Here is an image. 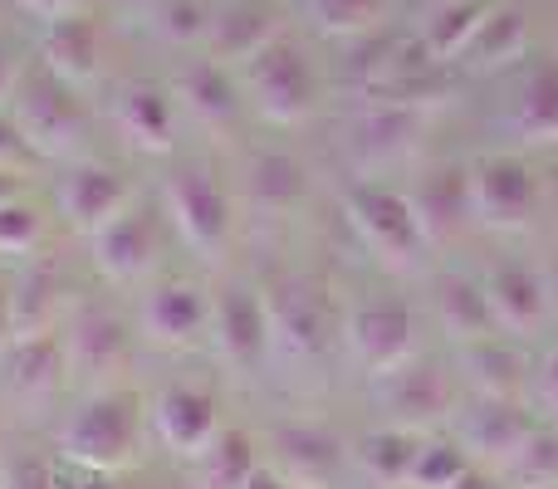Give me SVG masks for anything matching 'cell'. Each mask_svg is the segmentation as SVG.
Here are the masks:
<instances>
[{
	"instance_id": "1",
	"label": "cell",
	"mask_w": 558,
	"mask_h": 489,
	"mask_svg": "<svg viewBox=\"0 0 558 489\" xmlns=\"http://www.w3.org/2000/svg\"><path fill=\"white\" fill-rule=\"evenodd\" d=\"M137 436H143V412L128 392L88 396L59 431V451L74 470L113 475L137 461Z\"/></svg>"
},
{
	"instance_id": "2",
	"label": "cell",
	"mask_w": 558,
	"mask_h": 489,
	"mask_svg": "<svg viewBox=\"0 0 558 489\" xmlns=\"http://www.w3.org/2000/svg\"><path fill=\"white\" fill-rule=\"evenodd\" d=\"M343 216L357 231V241L373 249L387 269H412L416 255L426 249L422 225H416L412 196L392 192L383 182H353L343 192Z\"/></svg>"
},
{
	"instance_id": "3",
	"label": "cell",
	"mask_w": 558,
	"mask_h": 489,
	"mask_svg": "<svg viewBox=\"0 0 558 489\" xmlns=\"http://www.w3.org/2000/svg\"><path fill=\"white\" fill-rule=\"evenodd\" d=\"M245 84H251V98H255V108H260V118L275 127L308 123L318 108L314 64H308V54L289 35H279L260 59L245 64Z\"/></svg>"
},
{
	"instance_id": "4",
	"label": "cell",
	"mask_w": 558,
	"mask_h": 489,
	"mask_svg": "<svg viewBox=\"0 0 558 489\" xmlns=\"http://www.w3.org/2000/svg\"><path fill=\"white\" fill-rule=\"evenodd\" d=\"M15 127L35 157H74L88 137L84 103L74 98V88L49 78L45 69H39V74H25V84H20Z\"/></svg>"
},
{
	"instance_id": "5",
	"label": "cell",
	"mask_w": 558,
	"mask_h": 489,
	"mask_svg": "<svg viewBox=\"0 0 558 489\" xmlns=\"http://www.w3.org/2000/svg\"><path fill=\"white\" fill-rule=\"evenodd\" d=\"M348 353L363 367L373 382L402 372L407 363H416V318L407 304H392V298H377V304H357L343 323Z\"/></svg>"
},
{
	"instance_id": "6",
	"label": "cell",
	"mask_w": 558,
	"mask_h": 489,
	"mask_svg": "<svg viewBox=\"0 0 558 489\" xmlns=\"http://www.w3.org/2000/svg\"><path fill=\"white\" fill-rule=\"evenodd\" d=\"M162 201L186 249H196L202 259L221 255L226 241H231V196L216 186L211 172H202V167L172 172L162 186Z\"/></svg>"
},
{
	"instance_id": "7",
	"label": "cell",
	"mask_w": 558,
	"mask_h": 489,
	"mask_svg": "<svg viewBox=\"0 0 558 489\" xmlns=\"http://www.w3.org/2000/svg\"><path fill=\"white\" fill-rule=\"evenodd\" d=\"M471 201L475 221L490 225V231H524L534 206H539V176L514 152L481 157L471 167Z\"/></svg>"
},
{
	"instance_id": "8",
	"label": "cell",
	"mask_w": 558,
	"mask_h": 489,
	"mask_svg": "<svg viewBox=\"0 0 558 489\" xmlns=\"http://www.w3.org/2000/svg\"><path fill=\"white\" fill-rule=\"evenodd\" d=\"M153 426L162 436V445L182 461H202L216 441H221V402H216L211 387L196 382H172L157 392L153 402Z\"/></svg>"
},
{
	"instance_id": "9",
	"label": "cell",
	"mask_w": 558,
	"mask_h": 489,
	"mask_svg": "<svg viewBox=\"0 0 558 489\" xmlns=\"http://www.w3.org/2000/svg\"><path fill=\"white\" fill-rule=\"evenodd\" d=\"M383 406H387V426L402 431H436L446 416H456V382L446 367L436 363H407L402 372L383 377Z\"/></svg>"
},
{
	"instance_id": "10",
	"label": "cell",
	"mask_w": 558,
	"mask_h": 489,
	"mask_svg": "<svg viewBox=\"0 0 558 489\" xmlns=\"http://www.w3.org/2000/svg\"><path fill=\"white\" fill-rule=\"evenodd\" d=\"M265 308H270V343L284 357H299V363H314V357L328 353V304L304 284V279H279L265 294Z\"/></svg>"
},
{
	"instance_id": "11",
	"label": "cell",
	"mask_w": 558,
	"mask_h": 489,
	"mask_svg": "<svg viewBox=\"0 0 558 489\" xmlns=\"http://www.w3.org/2000/svg\"><path fill=\"white\" fill-rule=\"evenodd\" d=\"M211 333H216L226 367L255 372L260 357L270 353V308H265L260 289H251V284L221 289V298L211 304Z\"/></svg>"
},
{
	"instance_id": "12",
	"label": "cell",
	"mask_w": 558,
	"mask_h": 489,
	"mask_svg": "<svg viewBox=\"0 0 558 489\" xmlns=\"http://www.w3.org/2000/svg\"><path fill=\"white\" fill-rule=\"evenodd\" d=\"M412 211L422 225L426 245H451L465 225L475 221V201H471V167L441 162L432 172H422L412 192Z\"/></svg>"
},
{
	"instance_id": "13",
	"label": "cell",
	"mask_w": 558,
	"mask_h": 489,
	"mask_svg": "<svg viewBox=\"0 0 558 489\" xmlns=\"http://www.w3.org/2000/svg\"><path fill=\"white\" fill-rule=\"evenodd\" d=\"M279 35H284V20H279L270 0H231V5L216 10L211 29H206V45H211V59L221 69H245Z\"/></svg>"
},
{
	"instance_id": "14",
	"label": "cell",
	"mask_w": 558,
	"mask_h": 489,
	"mask_svg": "<svg viewBox=\"0 0 558 489\" xmlns=\"http://www.w3.org/2000/svg\"><path fill=\"white\" fill-rule=\"evenodd\" d=\"M98 59H104V29L94 15L74 10L64 20H49L39 29V69L69 88H84L98 78Z\"/></svg>"
},
{
	"instance_id": "15",
	"label": "cell",
	"mask_w": 558,
	"mask_h": 489,
	"mask_svg": "<svg viewBox=\"0 0 558 489\" xmlns=\"http://www.w3.org/2000/svg\"><path fill=\"white\" fill-rule=\"evenodd\" d=\"M270 470L289 489H328L338 465H343V445L324 426H279L270 436Z\"/></svg>"
},
{
	"instance_id": "16",
	"label": "cell",
	"mask_w": 558,
	"mask_h": 489,
	"mask_svg": "<svg viewBox=\"0 0 558 489\" xmlns=\"http://www.w3.org/2000/svg\"><path fill=\"white\" fill-rule=\"evenodd\" d=\"M137 318H143L147 343L192 347L196 338L206 333V323H211V304H206V294L196 284H186V279H162V284L147 289Z\"/></svg>"
},
{
	"instance_id": "17",
	"label": "cell",
	"mask_w": 558,
	"mask_h": 489,
	"mask_svg": "<svg viewBox=\"0 0 558 489\" xmlns=\"http://www.w3.org/2000/svg\"><path fill=\"white\" fill-rule=\"evenodd\" d=\"M59 211L69 216V225L84 235H98L113 216L128 211V182L113 172V167L98 162H78L59 176Z\"/></svg>"
},
{
	"instance_id": "18",
	"label": "cell",
	"mask_w": 558,
	"mask_h": 489,
	"mask_svg": "<svg viewBox=\"0 0 558 489\" xmlns=\"http://www.w3.org/2000/svg\"><path fill=\"white\" fill-rule=\"evenodd\" d=\"M530 436H534V416L520 402H485L481 396V406L465 412L461 421V445L471 455H481L485 465H500V470H510L520 461Z\"/></svg>"
},
{
	"instance_id": "19",
	"label": "cell",
	"mask_w": 558,
	"mask_h": 489,
	"mask_svg": "<svg viewBox=\"0 0 558 489\" xmlns=\"http://www.w3.org/2000/svg\"><path fill=\"white\" fill-rule=\"evenodd\" d=\"M88 245H94L98 274L113 279V284H133V279H143V269L157 255V225L147 211H123L98 235H88Z\"/></svg>"
},
{
	"instance_id": "20",
	"label": "cell",
	"mask_w": 558,
	"mask_h": 489,
	"mask_svg": "<svg viewBox=\"0 0 558 489\" xmlns=\"http://www.w3.org/2000/svg\"><path fill=\"white\" fill-rule=\"evenodd\" d=\"M113 123L143 157H167L177 147V108L157 84H128L113 103Z\"/></svg>"
},
{
	"instance_id": "21",
	"label": "cell",
	"mask_w": 558,
	"mask_h": 489,
	"mask_svg": "<svg viewBox=\"0 0 558 489\" xmlns=\"http://www.w3.org/2000/svg\"><path fill=\"white\" fill-rule=\"evenodd\" d=\"M485 298H490L495 328H505V333H534L544 323V314H549V284H544V274H534L530 265H514V259L490 269Z\"/></svg>"
},
{
	"instance_id": "22",
	"label": "cell",
	"mask_w": 558,
	"mask_h": 489,
	"mask_svg": "<svg viewBox=\"0 0 558 489\" xmlns=\"http://www.w3.org/2000/svg\"><path fill=\"white\" fill-rule=\"evenodd\" d=\"M59 338H64V353H69V372H78V377L113 372V367L123 363V353H128L123 323H118L108 308H94V304L78 308Z\"/></svg>"
},
{
	"instance_id": "23",
	"label": "cell",
	"mask_w": 558,
	"mask_h": 489,
	"mask_svg": "<svg viewBox=\"0 0 558 489\" xmlns=\"http://www.w3.org/2000/svg\"><path fill=\"white\" fill-rule=\"evenodd\" d=\"M5 382L15 396L25 402H49V396L64 387L69 372V353L59 333H35V338H15V347L5 353Z\"/></svg>"
},
{
	"instance_id": "24",
	"label": "cell",
	"mask_w": 558,
	"mask_h": 489,
	"mask_svg": "<svg viewBox=\"0 0 558 489\" xmlns=\"http://www.w3.org/2000/svg\"><path fill=\"white\" fill-rule=\"evenodd\" d=\"M432 304H436V323L441 333L451 338L456 347H471L495 338V314H490V298H485V284L465 274H441L432 289Z\"/></svg>"
},
{
	"instance_id": "25",
	"label": "cell",
	"mask_w": 558,
	"mask_h": 489,
	"mask_svg": "<svg viewBox=\"0 0 558 489\" xmlns=\"http://www.w3.org/2000/svg\"><path fill=\"white\" fill-rule=\"evenodd\" d=\"M177 98H182L186 113L202 127H211V133H226V127H235V118H241L235 78H231V69H221L216 59H192V64L182 69V78H177Z\"/></svg>"
},
{
	"instance_id": "26",
	"label": "cell",
	"mask_w": 558,
	"mask_h": 489,
	"mask_svg": "<svg viewBox=\"0 0 558 489\" xmlns=\"http://www.w3.org/2000/svg\"><path fill=\"white\" fill-rule=\"evenodd\" d=\"M524 54H530V20H524V5L520 0H495V10L485 15V25L475 29L461 64L475 69V74H495V69L520 64Z\"/></svg>"
},
{
	"instance_id": "27",
	"label": "cell",
	"mask_w": 558,
	"mask_h": 489,
	"mask_svg": "<svg viewBox=\"0 0 558 489\" xmlns=\"http://www.w3.org/2000/svg\"><path fill=\"white\" fill-rule=\"evenodd\" d=\"M461 367L471 377V387L485 396V402H520V392L530 387V367L500 338H485V343L461 347Z\"/></svg>"
},
{
	"instance_id": "28",
	"label": "cell",
	"mask_w": 558,
	"mask_h": 489,
	"mask_svg": "<svg viewBox=\"0 0 558 489\" xmlns=\"http://www.w3.org/2000/svg\"><path fill=\"white\" fill-rule=\"evenodd\" d=\"M514 133L530 147L558 143V59H539L514 98Z\"/></svg>"
},
{
	"instance_id": "29",
	"label": "cell",
	"mask_w": 558,
	"mask_h": 489,
	"mask_svg": "<svg viewBox=\"0 0 558 489\" xmlns=\"http://www.w3.org/2000/svg\"><path fill=\"white\" fill-rule=\"evenodd\" d=\"M64 274L54 265H29L20 284L10 289V314H15V338L54 333V318L64 308Z\"/></svg>"
},
{
	"instance_id": "30",
	"label": "cell",
	"mask_w": 558,
	"mask_h": 489,
	"mask_svg": "<svg viewBox=\"0 0 558 489\" xmlns=\"http://www.w3.org/2000/svg\"><path fill=\"white\" fill-rule=\"evenodd\" d=\"M308 172L294 162L289 152H260L245 172V192H251V206L265 216H289L299 201H304Z\"/></svg>"
},
{
	"instance_id": "31",
	"label": "cell",
	"mask_w": 558,
	"mask_h": 489,
	"mask_svg": "<svg viewBox=\"0 0 558 489\" xmlns=\"http://www.w3.org/2000/svg\"><path fill=\"white\" fill-rule=\"evenodd\" d=\"M416 451H422V436L416 431H402V426H377V431H367L363 441L353 445V461H357V470H363L367 480L407 485L412 480Z\"/></svg>"
},
{
	"instance_id": "32",
	"label": "cell",
	"mask_w": 558,
	"mask_h": 489,
	"mask_svg": "<svg viewBox=\"0 0 558 489\" xmlns=\"http://www.w3.org/2000/svg\"><path fill=\"white\" fill-rule=\"evenodd\" d=\"M495 10V0H441L432 20L422 29V45L436 64H461V54L471 49L475 29L485 25V15Z\"/></svg>"
},
{
	"instance_id": "33",
	"label": "cell",
	"mask_w": 558,
	"mask_h": 489,
	"mask_svg": "<svg viewBox=\"0 0 558 489\" xmlns=\"http://www.w3.org/2000/svg\"><path fill=\"white\" fill-rule=\"evenodd\" d=\"M422 127V113L416 108H397V103H373L357 123V152L367 162H392L412 147V133Z\"/></svg>"
},
{
	"instance_id": "34",
	"label": "cell",
	"mask_w": 558,
	"mask_h": 489,
	"mask_svg": "<svg viewBox=\"0 0 558 489\" xmlns=\"http://www.w3.org/2000/svg\"><path fill=\"white\" fill-rule=\"evenodd\" d=\"M196 465H202V489H245L260 470V451L245 431H221V441Z\"/></svg>"
},
{
	"instance_id": "35",
	"label": "cell",
	"mask_w": 558,
	"mask_h": 489,
	"mask_svg": "<svg viewBox=\"0 0 558 489\" xmlns=\"http://www.w3.org/2000/svg\"><path fill=\"white\" fill-rule=\"evenodd\" d=\"M392 0H308V15H314L318 35L328 39H367L383 29Z\"/></svg>"
},
{
	"instance_id": "36",
	"label": "cell",
	"mask_w": 558,
	"mask_h": 489,
	"mask_svg": "<svg viewBox=\"0 0 558 489\" xmlns=\"http://www.w3.org/2000/svg\"><path fill=\"white\" fill-rule=\"evenodd\" d=\"M471 475V451L461 441H446V436H422V451H416L412 480L407 489H456Z\"/></svg>"
},
{
	"instance_id": "37",
	"label": "cell",
	"mask_w": 558,
	"mask_h": 489,
	"mask_svg": "<svg viewBox=\"0 0 558 489\" xmlns=\"http://www.w3.org/2000/svg\"><path fill=\"white\" fill-rule=\"evenodd\" d=\"M510 475L524 489H539V485H558V426H534L530 445L520 451V461L510 465Z\"/></svg>"
},
{
	"instance_id": "38",
	"label": "cell",
	"mask_w": 558,
	"mask_h": 489,
	"mask_svg": "<svg viewBox=\"0 0 558 489\" xmlns=\"http://www.w3.org/2000/svg\"><path fill=\"white\" fill-rule=\"evenodd\" d=\"M153 20H157V35H162L167 45H192V39H206V29H211L202 0H167Z\"/></svg>"
},
{
	"instance_id": "39",
	"label": "cell",
	"mask_w": 558,
	"mask_h": 489,
	"mask_svg": "<svg viewBox=\"0 0 558 489\" xmlns=\"http://www.w3.org/2000/svg\"><path fill=\"white\" fill-rule=\"evenodd\" d=\"M45 235V221H39L35 206L25 201H10L0 206V255H29Z\"/></svg>"
},
{
	"instance_id": "40",
	"label": "cell",
	"mask_w": 558,
	"mask_h": 489,
	"mask_svg": "<svg viewBox=\"0 0 558 489\" xmlns=\"http://www.w3.org/2000/svg\"><path fill=\"white\" fill-rule=\"evenodd\" d=\"M534 402L558 421V347H549L539 357V367H534Z\"/></svg>"
},
{
	"instance_id": "41",
	"label": "cell",
	"mask_w": 558,
	"mask_h": 489,
	"mask_svg": "<svg viewBox=\"0 0 558 489\" xmlns=\"http://www.w3.org/2000/svg\"><path fill=\"white\" fill-rule=\"evenodd\" d=\"M0 489H59V480L45 461H15L5 470V480H0Z\"/></svg>"
},
{
	"instance_id": "42",
	"label": "cell",
	"mask_w": 558,
	"mask_h": 489,
	"mask_svg": "<svg viewBox=\"0 0 558 489\" xmlns=\"http://www.w3.org/2000/svg\"><path fill=\"white\" fill-rule=\"evenodd\" d=\"M25 157H29V147H25V137H20L15 118L0 113V172H15Z\"/></svg>"
},
{
	"instance_id": "43",
	"label": "cell",
	"mask_w": 558,
	"mask_h": 489,
	"mask_svg": "<svg viewBox=\"0 0 558 489\" xmlns=\"http://www.w3.org/2000/svg\"><path fill=\"white\" fill-rule=\"evenodd\" d=\"M20 84H25V69H20L15 49L0 45V103H10V98L20 94Z\"/></svg>"
},
{
	"instance_id": "44",
	"label": "cell",
	"mask_w": 558,
	"mask_h": 489,
	"mask_svg": "<svg viewBox=\"0 0 558 489\" xmlns=\"http://www.w3.org/2000/svg\"><path fill=\"white\" fill-rule=\"evenodd\" d=\"M20 10H25V15H35V20H64V15H74L78 10V0H15Z\"/></svg>"
},
{
	"instance_id": "45",
	"label": "cell",
	"mask_w": 558,
	"mask_h": 489,
	"mask_svg": "<svg viewBox=\"0 0 558 489\" xmlns=\"http://www.w3.org/2000/svg\"><path fill=\"white\" fill-rule=\"evenodd\" d=\"M15 347V314H10V294L0 289V357Z\"/></svg>"
},
{
	"instance_id": "46",
	"label": "cell",
	"mask_w": 558,
	"mask_h": 489,
	"mask_svg": "<svg viewBox=\"0 0 558 489\" xmlns=\"http://www.w3.org/2000/svg\"><path fill=\"white\" fill-rule=\"evenodd\" d=\"M59 489H113V480L108 475H94V470H78L74 480H64V475H54Z\"/></svg>"
},
{
	"instance_id": "47",
	"label": "cell",
	"mask_w": 558,
	"mask_h": 489,
	"mask_svg": "<svg viewBox=\"0 0 558 489\" xmlns=\"http://www.w3.org/2000/svg\"><path fill=\"white\" fill-rule=\"evenodd\" d=\"M456 489H500V480H495L490 470H481V465H471V475H465Z\"/></svg>"
},
{
	"instance_id": "48",
	"label": "cell",
	"mask_w": 558,
	"mask_h": 489,
	"mask_svg": "<svg viewBox=\"0 0 558 489\" xmlns=\"http://www.w3.org/2000/svg\"><path fill=\"white\" fill-rule=\"evenodd\" d=\"M245 489H289L284 480H279V475L270 470V465H260V470H255V480L245 485Z\"/></svg>"
},
{
	"instance_id": "49",
	"label": "cell",
	"mask_w": 558,
	"mask_h": 489,
	"mask_svg": "<svg viewBox=\"0 0 558 489\" xmlns=\"http://www.w3.org/2000/svg\"><path fill=\"white\" fill-rule=\"evenodd\" d=\"M20 201V186H15V172H0V206Z\"/></svg>"
},
{
	"instance_id": "50",
	"label": "cell",
	"mask_w": 558,
	"mask_h": 489,
	"mask_svg": "<svg viewBox=\"0 0 558 489\" xmlns=\"http://www.w3.org/2000/svg\"><path fill=\"white\" fill-rule=\"evenodd\" d=\"M128 5H133V10H143V15H157V10H162L167 0H128Z\"/></svg>"
},
{
	"instance_id": "51",
	"label": "cell",
	"mask_w": 558,
	"mask_h": 489,
	"mask_svg": "<svg viewBox=\"0 0 558 489\" xmlns=\"http://www.w3.org/2000/svg\"><path fill=\"white\" fill-rule=\"evenodd\" d=\"M544 284H549V304L558 308V259H554V269H549V279H544Z\"/></svg>"
},
{
	"instance_id": "52",
	"label": "cell",
	"mask_w": 558,
	"mask_h": 489,
	"mask_svg": "<svg viewBox=\"0 0 558 489\" xmlns=\"http://www.w3.org/2000/svg\"><path fill=\"white\" fill-rule=\"evenodd\" d=\"M539 489H558V485H539Z\"/></svg>"
}]
</instances>
